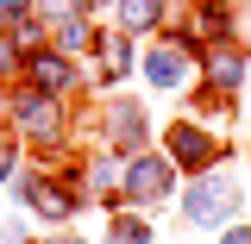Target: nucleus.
<instances>
[{
    "mask_svg": "<svg viewBox=\"0 0 251 244\" xmlns=\"http://www.w3.org/2000/svg\"><path fill=\"white\" fill-rule=\"evenodd\" d=\"M170 151H176V163H195V169H201V163H214V138H207L201 125H176V132H170Z\"/></svg>",
    "mask_w": 251,
    "mask_h": 244,
    "instance_id": "3",
    "label": "nucleus"
},
{
    "mask_svg": "<svg viewBox=\"0 0 251 244\" xmlns=\"http://www.w3.org/2000/svg\"><path fill=\"white\" fill-rule=\"evenodd\" d=\"M126 188H132V200H163V194H170V163L138 156V163L126 169Z\"/></svg>",
    "mask_w": 251,
    "mask_h": 244,
    "instance_id": "2",
    "label": "nucleus"
},
{
    "mask_svg": "<svg viewBox=\"0 0 251 244\" xmlns=\"http://www.w3.org/2000/svg\"><path fill=\"white\" fill-rule=\"evenodd\" d=\"M6 163H13V151H6V144H0V176H6Z\"/></svg>",
    "mask_w": 251,
    "mask_h": 244,
    "instance_id": "11",
    "label": "nucleus"
},
{
    "mask_svg": "<svg viewBox=\"0 0 251 244\" xmlns=\"http://www.w3.org/2000/svg\"><path fill=\"white\" fill-rule=\"evenodd\" d=\"M57 244H69V238H57ZM75 244H82V238H75Z\"/></svg>",
    "mask_w": 251,
    "mask_h": 244,
    "instance_id": "12",
    "label": "nucleus"
},
{
    "mask_svg": "<svg viewBox=\"0 0 251 244\" xmlns=\"http://www.w3.org/2000/svg\"><path fill=\"white\" fill-rule=\"evenodd\" d=\"M239 75H245V57H239V50H214V57H207V82H214V88H232Z\"/></svg>",
    "mask_w": 251,
    "mask_h": 244,
    "instance_id": "4",
    "label": "nucleus"
},
{
    "mask_svg": "<svg viewBox=\"0 0 251 244\" xmlns=\"http://www.w3.org/2000/svg\"><path fill=\"white\" fill-rule=\"evenodd\" d=\"M38 82H44L50 94L69 88V63H63V57H38Z\"/></svg>",
    "mask_w": 251,
    "mask_h": 244,
    "instance_id": "7",
    "label": "nucleus"
},
{
    "mask_svg": "<svg viewBox=\"0 0 251 244\" xmlns=\"http://www.w3.org/2000/svg\"><path fill=\"white\" fill-rule=\"evenodd\" d=\"M220 244H251V232H245V225H232V232H226Z\"/></svg>",
    "mask_w": 251,
    "mask_h": 244,
    "instance_id": "9",
    "label": "nucleus"
},
{
    "mask_svg": "<svg viewBox=\"0 0 251 244\" xmlns=\"http://www.w3.org/2000/svg\"><path fill=\"white\" fill-rule=\"evenodd\" d=\"M182 207H188V219H195V225H220V219L239 207V188H232V182H201V188H188Z\"/></svg>",
    "mask_w": 251,
    "mask_h": 244,
    "instance_id": "1",
    "label": "nucleus"
},
{
    "mask_svg": "<svg viewBox=\"0 0 251 244\" xmlns=\"http://www.w3.org/2000/svg\"><path fill=\"white\" fill-rule=\"evenodd\" d=\"M157 13H163V0H120V25H126V31H138V25H151Z\"/></svg>",
    "mask_w": 251,
    "mask_h": 244,
    "instance_id": "6",
    "label": "nucleus"
},
{
    "mask_svg": "<svg viewBox=\"0 0 251 244\" xmlns=\"http://www.w3.org/2000/svg\"><path fill=\"white\" fill-rule=\"evenodd\" d=\"M113 244H151V232H145L138 219H120V225H113Z\"/></svg>",
    "mask_w": 251,
    "mask_h": 244,
    "instance_id": "8",
    "label": "nucleus"
},
{
    "mask_svg": "<svg viewBox=\"0 0 251 244\" xmlns=\"http://www.w3.org/2000/svg\"><path fill=\"white\" fill-rule=\"evenodd\" d=\"M182 75H188V63L176 57V50H157V57H151V82H157V88H176Z\"/></svg>",
    "mask_w": 251,
    "mask_h": 244,
    "instance_id": "5",
    "label": "nucleus"
},
{
    "mask_svg": "<svg viewBox=\"0 0 251 244\" xmlns=\"http://www.w3.org/2000/svg\"><path fill=\"white\" fill-rule=\"evenodd\" d=\"M19 6H25V0H0V13H19Z\"/></svg>",
    "mask_w": 251,
    "mask_h": 244,
    "instance_id": "10",
    "label": "nucleus"
}]
</instances>
